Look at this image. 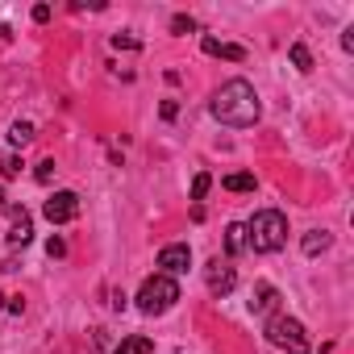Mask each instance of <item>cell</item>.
<instances>
[{
  "label": "cell",
  "instance_id": "cell-1",
  "mask_svg": "<svg viewBox=\"0 0 354 354\" xmlns=\"http://www.w3.org/2000/svg\"><path fill=\"white\" fill-rule=\"evenodd\" d=\"M209 113H213L221 125H230V129H250V125L263 117V104H259L254 84H246V80H230V84H221V88L213 92Z\"/></svg>",
  "mask_w": 354,
  "mask_h": 354
},
{
  "label": "cell",
  "instance_id": "cell-2",
  "mask_svg": "<svg viewBox=\"0 0 354 354\" xmlns=\"http://www.w3.org/2000/svg\"><path fill=\"white\" fill-rule=\"evenodd\" d=\"M283 242H288V217L279 209H263L246 221V246L254 254H275L283 250Z\"/></svg>",
  "mask_w": 354,
  "mask_h": 354
},
{
  "label": "cell",
  "instance_id": "cell-3",
  "mask_svg": "<svg viewBox=\"0 0 354 354\" xmlns=\"http://www.w3.org/2000/svg\"><path fill=\"white\" fill-rule=\"evenodd\" d=\"M175 300H180V283H175L171 275H150L142 288H138V308L146 317H162Z\"/></svg>",
  "mask_w": 354,
  "mask_h": 354
},
{
  "label": "cell",
  "instance_id": "cell-4",
  "mask_svg": "<svg viewBox=\"0 0 354 354\" xmlns=\"http://www.w3.org/2000/svg\"><path fill=\"white\" fill-rule=\"evenodd\" d=\"M267 342L279 346V350H288V354H308L304 325H300L296 317H288V313H275V317L267 321Z\"/></svg>",
  "mask_w": 354,
  "mask_h": 354
},
{
  "label": "cell",
  "instance_id": "cell-5",
  "mask_svg": "<svg viewBox=\"0 0 354 354\" xmlns=\"http://www.w3.org/2000/svg\"><path fill=\"white\" fill-rule=\"evenodd\" d=\"M42 217H46L50 225H67V221H75V217H80V196H75V192H55V196L42 205Z\"/></svg>",
  "mask_w": 354,
  "mask_h": 354
},
{
  "label": "cell",
  "instance_id": "cell-6",
  "mask_svg": "<svg viewBox=\"0 0 354 354\" xmlns=\"http://www.w3.org/2000/svg\"><path fill=\"white\" fill-rule=\"evenodd\" d=\"M205 283H209V292H213V296H230V292H234V283H238L234 263H230V259H213V263L205 267Z\"/></svg>",
  "mask_w": 354,
  "mask_h": 354
},
{
  "label": "cell",
  "instance_id": "cell-7",
  "mask_svg": "<svg viewBox=\"0 0 354 354\" xmlns=\"http://www.w3.org/2000/svg\"><path fill=\"white\" fill-rule=\"evenodd\" d=\"M158 267H162L158 275H171V279H175V275H184V271L192 267V250H188L184 242L162 246V250H158Z\"/></svg>",
  "mask_w": 354,
  "mask_h": 354
},
{
  "label": "cell",
  "instance_id": "cell-8",
  "mask_svg": "<svg viewBox=\"0 0 354 354\" xmlns=\"http://www.w3.org/2000/svg\"><path fill=\"white\" fill-rule=\"evenodd\" d=\"M9 217H13L9 246H30V238H34V221H30V213H26V209H9Z\"/></svg>",
  "mask_w": 354,
  "mask_h": 354
},
{
  "label": "cell",
  "instance_id": "cell-9",
  "mask_svg": "<svg viewBox=\"0 0 354 354\" xmlns=\"http://www.w3.org/2000/svg\"><path fill=\"white\" fill-rule=\"evenodd\" d=\"M275 300H279V292H275V283H254V292H250V313H271L275 308Z\"/></svg>",
  "mask_w": 354,
  "mask_h": 354
},
{
  "label": "cell",
  "instance_id": "cell-10",
  "mask_svg": "<svg viewBox=\"0 0 354 354\" xmlns=\"http://www.w3.org/2000/svg\"><path fill=\"white\" fill-rule=\"evenodd\" d=\"M201 46H205V55H213V59H234V63H242V59H246V50H242V46H230V42H217V38H205Z\"/></svg>",
  "mask_w": 354,
  "mask_h": 354
},
{
  "label": "cell",
  "instance_id": "cell-11",
  "mask_svg": "<svg viewBox=\"0 0 354 354\" xmlns=\"http://www.w3.org/2000/svg\"><path fill=\"white\" fill-rule=\"evenodd\" d=\"M225 250H230V259L242 254V250H250V246H246V225H242V221L225 225Z\"/></svg>",
  "mask_w": 354,
  "mask_h": 354
},
{
  "label": "cell",
  "instance_id": "cell-12",
  "mask_svg": "<svg viewBox=\"0 0 354 354\" xmlns=\"http://www.w3.org/2000/svg\"><path fill=\"white\" fill-rule=\"evenodd\" d=\"M329 242H333V238H329L325 230H308L300 246H304V254H321V250H329Z\"/></svg>",
  "mask_w": 354,
  "mask_h": 354
},
{
  "label": "cell",
  "instance_id": "cell-13",
  "mask_svg": "<svg viewBox=\"0 0 354 354\" xmlns=\"http://www.w3.org/2000/svg\"><path fill=\"white\" fill-rule=\"evenodd\" d=\"M221 188H230V192H254V175H246V171H238V175H225V180H221Z\"/></svg>",
  "mask_w": 354,
  "mask_h": 354
},
{
  "label": "cell",
  "instance_id": "cell-14",
  "mask_svg": "<svg viewBox=\"0 0 354 354\" xmlns=\"http://www.w3.org/2000/svg\"><path fill=\"white\" fill-rule=\"evenodd\" d=\"M113 354H154V346H150V337H125Z\"/></svg>",
  "mask_w": 354,
  "mask_h": 354
},
{
  "label": "cell",
  "instance_id": "cell-15",
  "mask_svg": "<svg viewBox=\"0 0 354 354\" xmlns=\"http://www.w3.org/2000/svg\"><path fill=\"white\" fill-rule=\"evenodd\" d=\"M9 142H13V146H30V142H34V125H30V121H13Z\"/></svg>",
  "mask_w": 354,
  "mask_h": 354
},
{
  "label": "cell",
  "instance_id": "cell-16",
  "mask_svg": "<svg viewBox=\"0 0 354 354\" xmlns=\"http://www.w3.org/2000/svg\"><path fill=\"white\" fill-rule=\"evenodd\" d=\"M292 63H296V71H313V55H308V46H304V42H296V46H292Z\"/></svg>",
  "mask_w": 354,
  "mask_h": 354
},
{
  "label": "cell",
  "instance_id": "cell-17",
  "mask_svg": "<svg viewBox=\"0 0 354 354\" xmlns=\"http://www.w3.org/2000/svg\"><path fill=\"white\" fill-rule=\"evenodd\" d=\"M171 34H196V21H192L188 13H175V17H171Z\"/></svg>",
  "mask_w": 354,
  "mask_h": 354
},
{
  "label": "cell",
  "instance_id": "cell-18",
  "mask_svg": "<svg viewBox=\"0 0 354 354\" xmlns=\"http://www.w3.org/2000/svg\"><path fill=\"white\" fill-rule=\"evenodd\" d=\"M0 175H5V180L21 175V158H17V154H5V158H0Z\"/></svg>",
  "mask_w": 354,
  "mask_h": 354
},
{
  "label": "cell",
  "instance_id": "cell-19",
  "mask_svg": "<svg viewBox=\"0 0 354 354\" xmlns=\"http://www.w3.org/2000/svg\"><path fill=\"white\" fill-rule=\"evenodd\" d=\"M209 188H213V180H209L205 171H201L196 180H192V201H205V196H209Z\"/></svg>",
  "mask_w": 354,
  "mask_h": 354
},
{
  "label": "cell",
  "instance_id": "cell-20",
  "mask_svg": "<svg viewBox=\"0 0 354 354\" xmlns=\"http://www.w3.org/2000/svg\"><path fill=\"white\" fill-rule=\"evenodd\" d=\"M55 171H59V167H55V158H46V162H38L34 180H38V184H50V180H55Z\"/></svg>",
  "mask_w": 354,
  "mask_h": 354
},
{
  "label": "cell",
  "instance_id": "cell-21",
  "mask_svg": "<svg viewBox=\"0 0 354 354\" xmlns=\"http://www.w3.org/2000/svg\"><path fill=\"white\" fill-rule=\"evenodd\" d=\"M113 46H117V50H121V46H125V50H138V38H129V34H113Z\"/></svg>",
  "mask_w": 354,
  "mask_h": 354
},
{
  "label": "cell",
  "instance_id": "cell-22",
  "mask_svg": "<svg viewBox=\"0 0 354 354\" xmlns=\"http://www.w3.org/2000/svg\"><path fill=\"white\" fill-rule=\"evenodd\" d=\"M46 250H50V259H63V254H67V242H63V238H50Z\"/></svg>",
  "mask_w": 354,
  "mask_h": 354
},
{
  "label": "cell",
  "instance_id": "cell-23",
  "mask_svg": "<svg viewBox=\"0 0 354 354\" xmlns=\"http://www.w3.org/2000/svg\"><path fill=\"white\" fill-rule=\"evenodd\" d=\"M175 117H180V104H175V100H162V121H175Z\"/></svg>",
  "mask_w": 354,
  "mask_h": 354
},
{
  "label": "cell",
  "instance_id": "cell-24",
  "mask_svg": "<svg viewBox=\"0 0 354 354\" xmlns=\"http://www.w3.org/2000/svg\"><path fill=\"white\" fill-rule=\"evenodd\" d=\"M34 21H38V26L50 21V5H34Z\"/></svg>",
  "mask_w": 354,
  "mask_h": 354
},
{
  "label": "cell",
  "instance_id": "cell-25",
  "mask_svg": "<svg viewBox=\"0 0 354 354\" xmlns=\"http://www.w3.org/2000/svg\"><path fill=\"white\" fill-rule=\"evenodd\" d=\"M0 308H9V296H0Z\"/></svg>",
  "mask_w": 354,
  "mask_h": 354
},
{
  "label": "cell",
  "instance_id": "cell-26",
  "mask_svg": "<svg viewBox=\"0 0 354 354\" xmlns=\"http://www.w3.org/2000/svg\"><path fill=\"white\" fill-rule=\"evenodd\" d=\"M0 209H5V192H0Z\"/></svg>",
  "mask_w": 354,
  "mask_h": 354
}]
</instances>
